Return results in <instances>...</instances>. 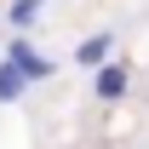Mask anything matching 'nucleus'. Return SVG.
Here are the masks:
<instances>
[{
    "mask_svg": "<svg viewBox=\"0 0 149 149\" xmlns=\"http://www.w3.org/2000/svg\"><path fill=\"white\" fill-rule=\"evenodd\" d=\"M126 86H132V69L120 63V57H103V63L92 69V97H97V103H120Z\"/></svg>",
    "mask_w": 149,
    "mask_h": 149,
    "instance_id": "2",
    "label": "nucleus"
},
{
    "mask_svg": "<svg viewBox=\"0 0 149 149\" xmlns=\"http://www.w3.org/2000/svg\"><path fill=\"white\" fill-rule=\"evenodd\" d=\"M74 63H80V69H97V63H103V57H115V35H109V29H97V35H86V40H80V46H74Z\"/></svg>",
    "mask_w": 149,
    "mask_h": 149,
    "instance_id": "3",
    "label": "nucleus"
},
{
    "mask_svg": "<svg viewBox=\"0 0 149 149\" xmlns=\"http://www.w3.org/2000/svg\"><path fill=\"white\" fill-rule=\"evenodd\" d=\"M40 17H46V0H6V29L12 35H29Z\"/></svg>",
    "mask_w": 149,
    "mask_h": 149,
    "instance_id": "4",
    "label": "nucleus"
},
{
    "mask_svg": "<svg viewBox=\"0 0 149 149\" xmlns=\"http://www.w3.org/2000/svg\"><path fill=\"white\" fill-rule=\"evenodd\" d=\"M23 92H29V80H23V69H17V63H6V57H0V103H17Z\"/></svg>",
    "mask_w": 149,
    "mask_h": 149,
    "instance_id": "5",
    "label": "nucleus"
},
{
    "mask_svg": "<svg viewBox=\"0 0 149 149\" xmlns=\"http://www.w3.org/2000/svg\"><path fill=\"white\" fill-rule=\"evenodd\" d=\"M6 63H17L29 86H40V80H52V74H57L52 52H40V46H35L29 35H6Z\"/></svg>",
    "mask_w": 149,
    "mask_h": 149,
    "instance_id": "1",
    "label": "nucleus"
}]
</instances>
